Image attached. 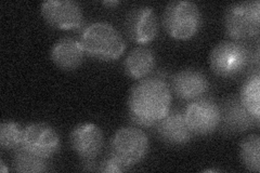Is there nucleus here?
I'll return each mask as SVG.
<instances>
[{
    "mask_svg": "<svg viewBox=\"0 0 260 173\" xmlns=\"http://www.w3.org/2000/svg\"><path fill=\"white\" fill-rule=\"evenodd\" d=\"M260 75L259 72L250 74L244 80L239 98L243 106L259 120L260 118Z\"/></svg>",
    "mask_w": 260,
    "mask_h": 173,
    "instance_id": "17",
    "label": "nucleus"
},
{
    "mask_svg": "<svg viewBox=\"0 0 260 173\" xmlns=\"http://www.w3.org/2000/svg\"><path fill=\"white\" fill-rule=\"evenodd\" d=\"M85 53L103 62L115 61L126 50V41L116 27L107 22L89 24L80 37Z\"/></svg>",
    "mask_w": 260,
    "mask_h": 173,
    "instance_id": "2",
    "label": "nucleus"
},
{
    "mask_svg": "<svg viewBox=\"0 0 260 173\" xmlns=\"http://www.w3.org/2000/svg\"><path fill=\"white\" fill-rule=\"evenodd\" d=\"M155 54L148 47H138L133 49L127 55L124 68L127 76L141 80L148 77L155 67Z\"/></svg>",
    "mask_w": 260,
    "mask_h": 173,
    "instance_id": "16",
    "label": "nucleus"
},
{
    "mask_svg": "<svg viewBox=\"0 0 260 173\" xmlns=\"http://www.w3.org/2000/svg\"><path fill=\"white\" fill-rule=\"evenodd\" d=\"M24 128L18 122L7 120L0 125V145L8 151H16L22 147Z\"/></svg>",
    "mask_w": 260,
    "mask_h": 173,
    "instance_id": "20",
    "label": "nucleus"
},
{
    "mask_svg": "<svg viewBox=\"0 0 260 173\" xmlns=\"http://www.w3.org/2000/svg\"><path fill=\"white\" fill-rule=\"evenodd\" d=\"M119 3L117 2V0H114V2H104L103 3V5L104 6H111V7H114V6H116V5H118Z\"/></svg>",
    "mask_w": 260,
    "mask_h": 173,
    "instance_id": "22",
    "label": "nucleus"
},
{
    "mask_svg": "<svg viewBox=\"0 0 260 173\" xmlns=\"http://www.w3.org/2000/svg\"><path fill=\"white\" fill-rule=\"evenodd\" d=\"M226 35L234 41L249 40L260 32L259 0L240 2L226 8L223 16Z\"/></svg>",
    "mask_w": 260,
    "mask_h": 173,
    "instance_id": "5",
    "label": "nucleus"
},
{
    "mask_svg": "<svg viewBox=\"0 0 260 173\" xmlns=\"http://www.w3.org/2000/svg\"><path fill=\"white\" fill-rule=\"evenodd\" d=\"M221 129L226 133H240L257 126V120L245 107L239 97H230L220 107Z\"/></svg>",
    "mask_w": 260,
    "mask_h": 173,
    "instance_id": "13",
    "label": "nucleus"
},
{
    "mask_svg": "<svg viewBox=\"0 0 260 173\" xmlns=\"http://www.w3.org/2000/svg\"><path fill=\"white\" fill-rule=\"evenodd\" d=\"M172 106V89L159 77H148L136 84L128 97L130 119L135 125L149 128L164 118Z\"/></svg>",
    "mask_w": 260,
    "mask_h": 173,
    "instance_id": "1",
    "label": "nucleus"
},
{
    "mask_svg": "<svg viewBox=\"0 0 260 173\" xmlns=\"http://www.w3.org/2000/svg\"><path fill=\"white\" fill-rule=\"evenodd\" d=\"M130 170L127 166L118 160L116 157H114L112 154H110L107 158H105L101 163L99 171L104 173H119V172H126Z\"/></svg>",
    "mask_w": 260,
    "mask_h": 173,
    "instance_id": "21",
    "label": "nucleus"
},
{
    "mask_svg": "<svg viewBox=\"0 0 260 173\" xmlns=\"http://www.w3.org/2000/svg\"><path fill=\"white\" fill-rule=\"evenodd\" d=\"M203 15L197 4L188 0L169 3L164 14L162 25L167 34L176 40H189L200 31Z\"/></svg>",
    "mask_w": 260,
    "mask_h": 173,
    "instance_id": "3",
    "label": "nucleus"
},
{
    "mask_svg": "<svg viewBox=\"0 0 260 173\" xmlns=\"http://www.w3.org/2000/svg\"><path fill=\"white\" fill-rule=\"evenodd\" d=\"M128 36L138 44H149L158 34L156 13L151 7L139 6L130 11L126 19Z\"/></svg>",
    "mask_w": 260,
    "mask_h": 173,
    "instance_id": "11",
    "label": "nucleus"
},
{
    "mask_svg": "<svg viewBox=\"0 0 260 173\" xmlns=\"http://www.w3.org/2000/svg\"><path fill=\"white\" fill-rule=\"evenodd\" d=\"M183 114L193 134L208 135L220 126V106L211 98L201 97L192 101Z\"/></svg>",
    "mask_w": 260,
    "mask_h": 173,
    "instance_id": "7",
    "label": "nucleus"
},
{
    "mask_svg": "<svg viewBox=\"0 0 260 173\" xmlns=\"http://www.w3.org/2000/svg\"><path fill=\"white\" fill-rule=\"evenodd\" d=\"M72 150L85 162H93L102 152L104 135L101 128L92 122L80 123L70 134Z\"/></svg>",
    "mask_w": 260,
    "mask_h": 173,
    "instance_id": "10",
    "label": "nucleus"
},
{
    "mask_svg": "<svg viewBox=\"0 0 260 173\" xmlns=\"http://www.w3.org/2000/svg\"><path fill=\"white\" fill-rule=\"evenodd\" d=\"M156 132L162 142L176 146L189 143L194 135L185 121L184 114L179 111H169L156 123Z\"/></svg>",
    "mask_w": 260,
    "mask_h": 173,
    "instance_id": "14",
    "label": "nucleus"
},
{
    "mask_svg": "<svg viewBox=\"0 0 260 173\" xmlns=\"http://www.w3.org/2000/svg\"><path fill=\"white\" fill-rule=\"evenodd\" d=\"M149 150V137L141 129L124 127L113 135L110 154L130 169L146 157Z\"/></svg>",
    "mask_w": 260,
    "mask_h": 173,
    "instance_id": "6",
    "label": "nucleus"
},
{
    "mask_svg": "<svg viewBox=\"0 0 260 173\" xmlns=\"http://www.w3.org/2000/svg\"><path fill=\"white\" fill-rule=\"evenodd\" d=\"M253 63V52L240 41H221L209 54V65L215 75L222 78L237 77Z\"/></svg>",
    "mask_w": 260,
    "mask_h": 173,
    "instance_id": "4",
    "label": "nucleus"
},
{
    "mask_svg": "<svg viewBox=\"0 0 260 173\" xmlns=\"http://www.w3.org/2000/svg\"><path fill=\"white\" fill-rule=\"evenodd\" d=\"M46 160L47 159L31 154L21 147L15 151L12 160V167L14 171L23 173L46 172L48 170Z\"/></svg>",
    "mask_w": 260,
    "mask_h": 173,
    "instance_id": "19",
    "label": "nucleus"
},
{
    "mask_svg": "<svg viewBox=\"0 0 260 173\" xmlns=\"http://www.w3.org/2000/svg\"><path fill=\"white\" fill-rule=\"evenodd\" d=\"M240 159L248 171H260V136L258 134H250L242 140Z\"/></svg>",
    "mask_w": 260,
    "mask_h": 173,
    "instance_id": "18",
    "label": "nucleus"
},
{
    "mask_svg": "<svg viewBox=\"0 0 260 173\" xmlns=\"http://www.w3.org/2000/svg\"><path fill=\"white\" fill-rule=\"evenodd\" d=\"M0 171H2L3 173H6V172H8V169L6 168V164H5L4 160L0 161Z\"/></svg>",
    "mask_w": 260,
    "mask_h": 173,
    "instance_id": "23",
    "label": "nucleus"
},
{
    "mask_svg": "<svg viewBox=\"0 0 260 173\" xmlns=\"http://www.w3.org/2000/svg\"><path fill=\"white\" fill-rule=\"evenodd\" d=\"M170 89L178 98L192 102L203 97L208 91L209 81L201 71L186 68L175 74Z\"/></svg>",
    "mask_w": 260,
    "mask_h": 173,
    "instance_id": "12",
    "label": "nucleus"
},
{
    "mask_svg": "<svg viewBox=\"0 0 260 173\" xmlns=\"http://www.w3.org/2000/svg\"><path fill=\"white\" fill-rule=\"evenodd\" d=\"M60 137L54 128L43 122L30 123L24 128L22 148L27 152L49 159L58 152Z\"/></svg>",
    "mask_w": 260,
    "mask_h": 173,
    "instance_id": "9",
    "label": "nucleus"
},
{
    "mask_svg": "<svg viewBox=\"0 0 260 173\" xmlns=\"http://www.w3.org/2000/svg\"><path fill=\"white\" fill-rule=\"evenodd\" d=\"M44 20L53 28L73 30L84 23L83 9L74 0H47L40 6Z\"/></svg>",
    "mask_w": 260,
    "mask_h": 173,
    "instance_id": "8",
    "label": "nucleus"
},
{
    "mask_svg": "<svg viewBox=\"0 0 260 173\" xmlns=\"http://www.w3.org/2000/svg\"><path fill=\"white\" fill-rule=\"evenodd\" d=\"M85 50L80 40L72 37H63L52 46L50 57L53 64L65 72L78 68L84 61Z\"/></svg>",
    "mask_w": 260,
    "mask_h": 173,
    "instance_id": "15",
    "label": "nucleus"
}]
</instances>
